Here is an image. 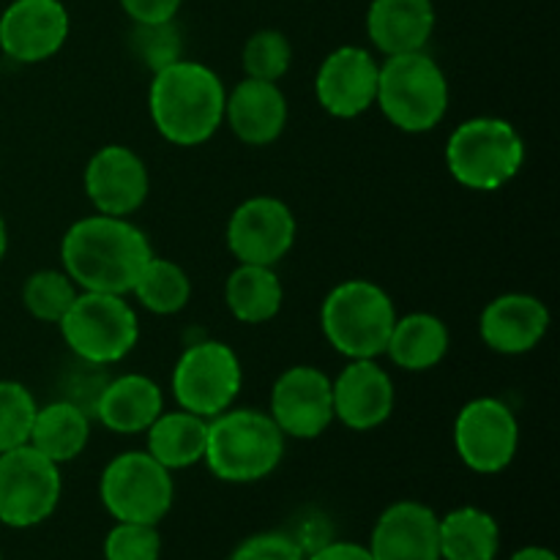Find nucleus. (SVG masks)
I'll use <instances>...</instances> for the list:
<instances>
[{
	"label": "nucleus",
	"mask_w": 560,
	"mask_h": 560,
	"mask_svg": "<svg viewBox=\"0 0 560 560\" xmlns=\"http://www.w3.org/2000/svg\"><path fill=\"white\" fill-rule=\"evenodd\" d=\"M88 441H91V413L69 399H55L36 410L27 446L44 454L49 463L63 465L80 457Z\"/></svg>",
	"instance_id": "b1692460"
},
{
	"label": "nucleus",
	"mask_w": 560,
	"mask_h": 560,
	"mask_svg": "<svg viewBox=\"0 0 560 560\" xmlns=\"http://www.w3.org/2000/svg\"><path fill=\"white\" fill-rule=\"evenodd\" d=\"M230 560H304V547L288 534H257L246 539Z\"/></svg>",
	"instance_id": "72a5a7b5"
},
{
	"label": "nucleus",
	"mask_w": 560,
	"mask_h": 560,
	"mask_svg": "<svg viewBox=\"0 0 560 560\" xmlns=\"http://www.w3.org/2000/svg\"><path fill=\"white\" fill-rule=\"evenodd\" d=\"M170 386L180 410L211 421L213 416L233 408L244 386V370L230 345L219 339H202L189 345L175 361Z\"/></svg>",
	"instance_id": "1a4fd4ad"
},
{
	"label": "nucleus",
	"mask_w": 560,
	"mask_h": 560,
	"mask_svg": "<svg viewBox=\"0 0 560 560\" xmlns=\"http://www.w3.org/2000/svg\"><path fill=\"white\" fill-rule=\"evenodd\" d=\"M282 279L273 271V266L238 262V268L230 271L228 282H224V304H228L230 315L246 326L273 320L282 310Z\"/></svg>",
	"instance_id": "a878e982"
},
{
	"label": "nucleus",
	"mask_w": 560,
	"mask_h": 560,
	"mask_svg": "<svg viewBox=\"0 0 560 560\" xmlns=\"http://www.w3.org/2000/svg\"><path fill=\"white\" fill-rule=\"evenodd\" d=\"M0 560H3V552H0Z\"/></svg>",
	"instance_id": "ea45409f"
},
{
	"label": "nucleus",
	"mask_w": 560,
	"mask_h": 560,
	"mask_svg": "<svg viewBox=\"0 0 560 560\" xmlns=\"http://www.w3.org/2000/svg\"><path fill=\"white\" fill-rule=\"evenodd\" d=\"M334 421L353 432H370L386 424L394 410L392 375L377 359H353L331 381Z\"/></svg>",
	"instance_id": "f3484780"
},
{
	"label": "nucleus",
	"mask_w": 560,
	"mask_h": 560,
	"mask_svg": "<svg viewBox=\"0 0 560 560\" xmlns=\"http://www.w3.org/2000/svg\"><path fill=\"white\" fill-rule=\"evenodd\" d=\"M109 377L104 375V366H93V364H85V361H77L74 370L69 372V377H66V397L60 399H69V402L80 405L85 413H91L93 419V405H96L98 394H102L104 383H107Z\"/></svg>",
	"instance_id": "f704fd0d"
},
{
	"label": "nucleus",
	"mask_w": 560,
	"mask_h": 560,
	"mask_svg": "<svg viewBox=\"0 0 560 560\" xmlns=\"http://www.w3.org/2000/svg\"><path fill=\"white\" fill-rule=\"evenodd\" d=\"M60 337L77 361L113 366L124 361L140 342V317L126 295L80 290L58 323Z\"/></svg>",
	"instance_id": "0eeeda50"
},
{
	"label": "nucleus",
	"mask_w": 560,
	"mask_h": 560,
	"mask_svg": "<svg viewBox=\"0 0 560 560\" xmlns=\"http://www.w3.org/2000/svg\"><path fill=\"white\" fill-rule=\"evenodd\" d=\"M162 556V536L156 525L118 523L104 539L107 560H159Z\"/></svg>",
	"instance_id": "473e14b6"
},
{
	"label": "nucleus",
	"mask_w": 560,
	"mask_h": 560,
	"mask_svg": "<svg viewBox=\"0 0 560 560\" xmlns=\"http://www.w3.org/2000/svg\"><path fill=\"white\" fill-rule=\"evenodd\" d=\"M77 288L69 279V273L63 268H44V271L31 273L25 279V288H22V304L31 312V317L42 323H55L58 326L63 320L66 312L74 304Z\"/></svg>",
	"instance_id": "c85d7f7f"
},
{
	"label": "nucleus",
	"mask_w": 560,
	"mask_h": 560,
	"mask_svg": "<svg viewBox=\"0 0 560 560\" xmlns=\"http://www.w3.org/2000/svg\"><path fill=\"white\" fill-rule=\"evenodd\" d=\"M222 77L200 60L180 58L156 71L148 88V113L167 142L195 148L211 140L224 124Z\"/></svg>",
	"instance_id": "f03ea898"
},
{
	"label": "nucleus",
	"mask_w": 560,
	"mask_h": 560,
	"mask_svg": "<svg viewBox=\"0 0 560 560\" xmlns=\"http://www.w3.org/2000/svg\"><path fill=\"white\" fill-rule=\"evenodd\" d=\"M129 49L137 63L151 74L167 69L170 63L184 58V36L175 20L167 22H131Z\"/></svg>",
	"instance_id": "c756f323"
},
{
	"label": "nucleus",
	"mask_w": 560,
	"mask_h": 560,
	"mask_svg": "<svg viewBox=\"0 0 560 560\" xmlns=\"http://www.w3.org/2000/svg\"><path fill=\"white\" fill-rule=\"evenodd\" d=\"M282 457V430L262 410L230 408L208 421L202 463L219 481L230 485L260 481L279 468Z\"/></svg>",
	"instance_id": "7ed1b4c3"
},
{
	"label": "nucleus",
	"mask_w": 560,
	"mask_h": 560,
	"mask_svg": "<svg viewBox=\"0 0 560 560\" xmlns=\"http://www.w3.org/2000/svg\"><path fill=\"white\" fill-rule=\"evenodd\" d=\"M310 560H372V556L355 541H323L317 550H312Z\"/></svg>",
	"instance_id": "e433bc0d"
},
{
	"label": "nucleus",
	"mask_w": 560,
	"mask_h": 560,
	"mask_svg": "<svg viewBox=\"0 0 560 560\" xmlns=\"http://www.w3.org/2000/svg\"><path fill=\"white\" fill-rule=\"evenodd\" d=\"M550 331V310L530 293H503L485 306L479 334L501 355H523L541 345Z\"/></svg>",
	"instance_id": "a211bd4d"
},
{
	"label": "nucleus",
	"mask_w": 560,
	"mask_h": 560,
	"mask_svg": "<svg viewBox=\"0 0 560 560\" xmlns=\"http://www.w3.org/2000/svg\"><path fill=\"white\" fill-rule=\"evenodd\" d=\"M131 22H167L175 20L184 0H118Z\"/></svg>",
	"instance_id": "c9c22d12"
},
{
	"label": "nucleus",
	"mask_w": 560,
	"mask_h": 560,
	"mask_svg": "<svg viewBox=\"0 0 560 560\" xmlns=\"http://www.w3.org/2000/svg\"><path fill=\"white\" fill-rule=\"evenodd\" d=\"M525 162V142L509 120H463L446 142V167L459 186L474 191H498L517 178Z\"/></svg>",
	"instance_id": "423d86ee"
},
{
	"label": "nucleus",
	"mask_w": 560,
	"mask_h": 560,
	"mask_svg": "<svg viewBox=\"0 0 560 560\" xmlns=\"http://www.w3.org/2000/svg\"><path fill=\"white\" fill-rule=\"evenodd\" d=\"M151 257L148 235L124 217H82L60 238L63 271L88 293L129 295Z\"/></svg>",
	"instance_id": "f257e3e1"
},
{
	"label": "nucleus",
	"mask_w": 560,
	"mask_h": 560,
	"mask_svg": "<svg viewBox=\"0 0 560 560\" xmlns=\"http://www.w3.org/2000/svg\"><path fill=\"white\" fill-rule=\"evenodd\" d=\"M36 397L20 381H0V454L31 441Z\"/></svg>",
	"instance_id": "7c9ffc66"
},
{
	"label": "nucleus",
	"mask_w": 560,
	"mask_h": 560,
	"mask_svg": "<svg viewBox=\"0 0 560 560\" xmlns=\"http://www.w3.org/2000/svg\"><path fill=\"white\" fill-rule=\"evenodd\" d=\"M268 416L284 438L315 441L334 424L331 377L317 366H288L271 386Z\"/></svg>",
	"instance_id": "f8f14e48"
},
{
	"label": "nucleus",
	"mask_w": 560,
	"mask_h": 560,
	"mask_svg": "<svg viewBox=\"0 0 560 560\" xmlns=\"http://www.w3.org/2000/svg\"><path fill=\"white\" fill-rule=\"evenodd\" d=\"M164 410V392L153 377L129 375L109 377L93 405V419L115 435H142Z\"/></svg>",
	"instance_id": "412c9836"
},
{
	"label": "nucleus",
	"mask_w": 560,
	"mask_h": 560,
	"mask_svg": "<svg viewBox=\"0 0 560 560\" xmlns=\"http://www.w3.org/2000/svg\"><path fill=\"white\" fill-rule=\"evenodd\" d=\"M452 348L446 323L430 312H410L397 317L388 337L386 355L405 372L435 370Z\"/></svg>",
	"instance_id": "5701e85b"
},
{
	"label": "nucleus",
	"mask_w": 560,
	"mask_h": 560,
	"mask_svg": "<svg viewBox=\"0 0 560 560\" xmlns=\"http://www.w3.org/2000/svg\"><path fill=\"white\" fill-rule=\"evenodd\" d=\"M299 224L288 202L257 195L241 202L228 222V249L238 262L277 266L295 244Z\"/></svg>",
	"instance_id": "ddd939ff"
},
{
	"label": "nucleus",
	"mask_w": 560,
	"mask_h": 560,
	"mask_svg": "<svg viewBox=\"0 0 560 560\" xmlns=\"http://www.w3.org/2000/svg\"><path fill=\"white\" fill-rule=\"evenodd\" d=\"M5 252H9V230H5L3 217H0V262H3Z\"/></svg>",
	"instance_id": "58836bf2"
},
{
	"label": "nucleus",
	"mask_w": 560,
	"mask_h": 560,
	"mask_svg": "<svg viewBox=\"0 0 560 560\" xmlns=\"http://www.w3.org/2000/svg\"><path fill=\"white\" fill-rule=\"evenodd\" d=\"M509 560H558V556L547 547H523L520 552H514Z\"/></svg>",
	"instance_id": "4c0bfd02"
},
{
	"label": "nucleus",
	"mask_w": 560,
	"mask_h": 560,
	"mask_svg": "<svg viewBox=\"0 0 560 560\" xmlns=\"http://www.w3.org/2000/svg\"><path fill=\"white\" fill-rule=\"evenodd\" d=\"M432 0H372L366 9V36L386 58L419 52L435 33Z\"/></svg>",
	"instance_id": "4be33fe9"
},
{
	"label": "nucleus",
	"mask_w": 560,
	"mask_h": 560,
	"mask_svg": "<svg viewBox=\"0 0 560 560\" xmlns=\"http://www.w3.org/2000/svg\"><path fill=\"white\" fill-rule=\"evenodd\" d=\"M372 560H441L438 514L419 501H399L377 517L370 539Z\"/></svg>",
	"instance_id": "6ab92c4d"
},
{
	"label": "nucleus",
	"mask_w": 560,
	"mask_h": 560,
	"mask_svg": "<svg viewBox=\"0 0 560 560\" xmlns=\"http://www.w3.org/2000/svg\"><path fill=\"white\" fill-rule=\"evenodd\" d=\"M224 124L244 145L262 148L277 142L288 126V98L282 88L244 77L224 98Z\"/></svg>",
	"instance_id": "aec40b11"
},
{
	"label": "nucleus",
	"mask_w": 560,
	"mask_h": 560,
	"mask_svg": "<svg viewBox=\"0 0 560 560\" xmlns=\"http://www.w3.org/2000/svg\"><path fill=\"white\" fill-rule=\"evenodd\" d=\"M98 495L118 523L159 525L173 509V470L148 452H124L102 470Z\"/></svg>",
	"instance_id": "6e6552de"
},
{
	"label": "nucleus",
	"mask_w": 560,
	"mask_h": 560,
	"mask_svg": "<svg viewBox=\"0 0 560 560\" xmlns=\"http://www.w3.org/2000/svg\"><path fill=\"white\" fill-rule=\"evenodd\" d=\"M454 448L465 468H470L474 474H501L517 457V416L506 402L495 397L470 399L454 421Z\"/></svg>",
	"instance_id": "9b49d317"
},
{
	"label": "nucleus",
	"mask_w": 560,
	"mask_h": 560,
	"mask_svg": "<svg viewBox=\"0 0 560 560\" xmlns=\"http://www.w3.org/2000/svg\"><path fill=\"white\" fill-rule=\"evenodd\" d=\"M208 419L189 410H162L145 430V452L167 470H184L202 463Z\"/></svg>",
	"instance_id": "393cba45"
},
{
	"label": "nucleus",
	"mask_w": 560,
	"mask_h": 560,
	"mask_svg": "<svg viewBox=\"0 0 560 560\" xmlns=\"http://www.w3.org/2000/svg\"><path fill=\"white\" fill-rule=\"evenodd\" d=\"M397 310L381 284L370 279H348L326 295L320 306V328L326 342L353 359H377L386 353Z\"/></svg>",
	"instance_id": "39448f33"
},
{
	"label": "nucleus",
	"mask_w": 560,
	"mask_h": 560,
	"mask_svg": "<svg viewBox=\"0 0 560 560\" xmlns=\"http://www.w3.org/2000/svg\"><path fill=\"white\" fill-rule=\"evenodd\" d=\"M375 104L399 131L424 135L446 118L448 80L424 49L392 55L381 63Z\"/></svg>",
	"instance_id": "20e7f679"
},
{
	"label": "nucleus",
	"mask_w": 560,
	"mask_h": 560,
	"mask_svg": "<svg viewBox=\"0 0 560 560\" xmlns=\"http://www.w3.org/2000/svg\"><path fill=\"white\" fill-rule=\"evenodd\" d=\"M381 63L375 55L355 44H345L326 55L315 77L317 104L334 118H359L375 107Z\"/></svg>",
	"instance_id": "dca6fc26"
},
{
	"label": "nucleus",
	"mask_w": 560,
	"mask_h": 560,
	"mask_svg": "<svg viewBox=\"0 0 560 560\" xmlns=\"http://www.w3.org/2000/svg\"><path fill=\"white\" fill-rule=\"evenodd\" d=\"M69 31L60 0H11L0 14V49L14 63H44L63 49Z\"/></svg>",
	"instance_id": "2eb2a0df"
},
{
	"label": "nucleus",
	"mask_w": 560,
	"mask_h": 560,
	"mask_svg": "<svg viewBox=\"0 0 560 560\" xmlns=\"http://www.w3.org/2000/svg\"><path fill=\"white\" fill-rule=\"evenodd\" d=\"M129 295H135L137 304L151 315H178L191 301V279L178 262L153 255L137 277Z\"/></svg>",
	"instance_id": "cd10ccee"
},
{
	"label": "nucleus",
	"mask_w": 560,
	"mask_h": 560,
	"mask_svg": "<svg viewBox=\"0 0 560 560\" xmlns=\"http://www.w3.org/2000/svg\"><path fill=\"white\" fill-rule=\"evenodd\" d=\"M63 481L60 465L49 463L33 446L0 454V523L9 528H33L52 517Z\"/></svg>",
	"instance_id": "9d476101"
},
{
	"label": "nucleus",
	"mask_w": 560,
	"mask_h": 560,
	"mask_svg": "<svg viewBox=\"0 0 560 560\" xmlns=\"http://www.w3.org/2000/svg\"><path fill=\"white\" fill-rule=\"evenodd\" d=\"M82 186L96 213L124 217L140 211L151 191L148 164L129 145H104L88 159Z\"/></svg>",
	"instance_id": "4468645a"
},
{
	"label": "nucleus",
	"mask_w": 560,
	"mask_h": 560,
	"mask_svg": "<svg viewBox=\"0 0 560 560\" xmlns=\"http://www.w3.org/2000/svg\"><path fill=\"white\" fill-rule=\"evenodd\" d=\"M241 60H244L246 77L279 82L293 63V47L282 31L266 27V31H257L246 38Z\"/></svg>",
	"instance_id": "2f4dec72"
},
{
	"label": "nucleus",
	"mask_w": 560,
	"mask_h": 560,
	"mask_svg": "<svg viewBox=\"0 0 560 560\" xmlns=\"http://www.w3.org/2000/svg\"><path fill=\"white\" fill-rule=\"evenodd\" d=\"M441 560H495L501 528L485 509L463 506L438 517Z\"/></svg>",
	"instance_id": "bb28decb"
}]
</instances>
